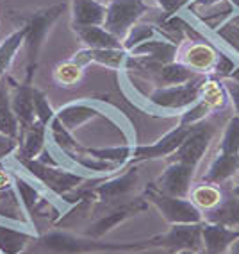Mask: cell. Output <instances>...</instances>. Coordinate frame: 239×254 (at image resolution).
Listing matches in <instances>:
<instances>
[{
	"mask_svg": "<svg viewBox=\"0 0 239 254\" xmlns=\"http://www.w3.org/2000/svg\"><path fill=\"white\" fill-rule=\"evenodd\" d=\"M238 61L236 59H232L230 56H227L225 52H218V59H216V66H214V72H212V75L216 79H229L232 73H234V70L238 68Z\"/></svg>",
	"mask_w": 239,
	"mask_h": 254,
	"instance_id": "74e56055",
	"label": "cell"
},
{
	"mask_svg": "<svg viewBox=\"0 0 239 254\" xmlns=\"http://www.w3.org/2000/svg\"><path fill=\"white\" fill-rule=\"evenodd\" d=\"M159 4V7L163 9V18H170V16H175V13L182 11L186 7L182 0H155Z\"/></svg>",
	"mask_w": 239,
	"mask_h": 254,
	"instance_id": "ab89813d",
	"label": "cell"
},
{
	"mask_svg": "<svg viewBox=\"0 0 239 254\" xmlns=\"http://www.w3.org/2000/svg\"><path fill=\"white\" fill-rule=\"evenodd\" d=\"M146 208H148V202H146V199H144L143 195L138 197V199L122 202V204H114L113 208L109 209L105 215H102L95 224H91L90 229H86L84 235L91 236V238H100V236H104L105 233L111 231L113 227H116L118 224H122L127 218L141 213V211H144Z\"/></svg>",
	"mask_w": 239,
	"mask_h": 254,
	"instance_id": "30bf717a",
	"label": "cell"
},
{
	"mask_svg": "<svg viewBox=\"0 0 239 254\" xmlns=\"http://www.w3.org/2000/svg\"><path fill=\"white\" fill-rule=\"evenodd\" d=\"M230 4L234 5V9H236V11H238V13H239V0H230Z\"/></svg>",
	"mask_w": 239,
	"mask_h": 254,
	"instance_id": "7dc6e473",
	"label": "cell"
},
{
	"mask_svg": "<svg viewBox=\"0 0 239 254\" xmlns=\"http://www.w3.org/2000/svg\"><path fill=\"white\" fill-rule=\"evenodd\" d=\"M102 115L104 113H102L100 106H96L91 100H75V102H70V104L63 106L61 109L55 111V118L70 132L77 131L81 126H84L86 122L96 117H102Z\"/></svg>",
	"mask_w": 239,
	"mask_h": 254,
	"instance_id": "5bb4252c",
	"label": "cell"
},
{
	"mask_svg": "<svg viewBox=\"0 0 239 254\" xmlns=\"http://www.w3.org/2000/svg\"><path fill=\"white\" fill-rule=\"evenodd\" d=\"M75 34L88 49H123L122 40L113 36L102 25H88V27H73Z\"/></svg>",
	"mask_w": 239,
	"mask_h": 254,
	"instance_id": "603a6c76",
	"label": "cell"
},
{
	"mask_svg": "<svg viewBox=\"0 0 239 254\" xmlns=\"http://www.w3.org/2000/svg\"><path fill=\"white\" fill-rule=\"evenodd\" d=\"M218 59V50L214 47H211L209 43L203 41H196V43H190L182 50L181 61L182 64H186L190 70H193L198 75H207V73L214 72Z\"/></svg>",
	"mask_w": 239,
	"mask_h": 254,
	"instance_id": "4fadbf2b",
	"label": "cell"
},
{
	"mask_svg": "<svg viewBox=\"0 0 239 254\" xmlns=\"http://www.w3.org/2000/svg\"><path fill=\"white\" fill-rule=\"evenodd\" d=\"M207 75H196L175 86H159L150 93L148 102L159 109H188L200 99V90Z\"/></svg>",
	"mask_w": 239,
	"mask_h": 254,
	"instance_id": "8992f818",
	"label": "cell"
},
{
	"mask_svg": "<svg viewBox=\"0 0 239 254\" xmlns=\"http://www.w3.org/2000/svg\"><path fill=\"white\" fill-rule=\"evenodd\" d=\"M190 129L191 127L177 126L175 129L166 132L163 138H159L157 141H153L150 145H132L131 163L136 165V163H140V161H148V159L170 158V156L182 145V141L186 140Z\"/></svg>",
	"mask_w": 239,
	"mask_h": 254,
	"instance_id": "9c48e42d",
	"label": "cell"
},
{
	"mask_svg": "<svg viewBox=\"0 0 239 254\" xmlns=\"http://www.w3.org/2000/svg\"><path fill=\"white\" fill-rule=\"evenodd\" d=\"M205 222L220 224L225 227H239V197L232 193L230 197H223L216 208L209 209L203 215Z\"/></svg>",
	"mask_w": 239,
	"mask_h": 254,
	"instance_id": "d4e9b609",
	"label": "cell"
},
{
	"mask_svg": "<svg viewBox=\"0 0 239 254\" xmlns=\"http://www.w3.org/2000/svg\"><path fill=\"white\" fill-rule=\"evenodd\" d=\"M193 176H194V167L179 163V161H172V163L164 168V172L157 177V181L153 183V186L161 193L188 199V195H190L191 191Z\"/></svg>",
	"mask_w": 239,
	"mask_h": 254,
	"instance_id": "8fae6325",
	"label": "cell"
},
{
	"mask_svg": "<svg viewBox=\"0 0 239 254\" xmlns=\"http://www.w3.org/2000/svg\"><path fill=\"white\" fill-rule=\"evenodd\" d=\"M214 32H216V36L220 38V40L225 41L227 45L239 56V27L236 25V23H232L229 20L225 25H221V27Z\"/></svg>",
	"mask_w": 239,
	"mask_h": 254,
	"instance_id": "f35d334b",
	"label": "cell"
},
{
	"mask_svg": "<svg viewBox=\"0 0 239 254\" xmlns=\"http://www.w3.org/2000/svg\"><path fill=\"white\" fill-rule=\"evenodd\" d=\"M134 254H170L168 251L161 249V247H150V249H143V251H136Z\"/></svg>",
	"mask_w": 239,
	"mask_h": 254,
	"instance_id": "f6af8a7d",
	"label": "cell"
},
{
	"mask_svg": "<svg viewBox=\"0 0 239 254\" xmlns=\"http://www.w3.org/2000/svg\"><path fill=\"white\" fill-rule=\"evenodd\" d=\"M11 102V93H9V88L5 86V82L0 79V109L2 108H7Z\"/></svg>",
	"mask_w": 239,
	"mask_h": 254,
	"instance_id": "ee69618b",
	"label": "cell"
},
{
	"mask_svg": "<svg viewBox=\"0 0 239 254\" xmlns=\"http://www.w3.org/2000/svg\"><path fill=\"white\" fill-rule=\"evenodd\" d=\"M143 197L146 202L153 204L159 209V213L168 224H200L203 222V215L196 206L191 202V199L184 197H172L161 191L152 185L144 188Z\"/></svg>",
	"mask_w": 239,
	"mask_h": 254,
	"instance_id": "277c9868",
	"label": "cell"
},
{
	"mask_svg": "<svg viewBox=\"0 0 239 254\" xmlns=\"http://www.w3.org/2000/svg\"><path fill=\"white\" fill-rule=\"evenodd\" d=\"M223 88H225L227 95H229V99L232 100V104H234L236 111H238L239 115V82L234 81V79H223Z\"/></svg>",
	"mask_w": 239,
	"mask_h": 254,
	"instance_id": "60d3db41",
	"label": "cell"
},
{
	"mask_svg": "<svg viewBox=\"0 0 239 254\" xmlns=\"http://www.w3.org/2000/svg\"><path fill=\"white\" fill-rule=\"evenodd\" d=\"M220 2H223V0H191L190 4L186 5L188 9H202V7H212V5L220 4Z\"/></svg>",
	"mask_w": 239,
	"mask_h": 254,
	"instance_id": "7bdbcfd3",
	"label": "cell"
},
{
	"mask_svg": "<svg viewBox=\"0 0 239 254\" xmlns=\"http://www.w3.org/2000/svg\"><path fill=\"white\" fill-rule=\"evenodd\" d=\"M198 75L193 70H190L186 64H182L181 61H173V63L161 64L159 68H155L150 77L157 82L159 86H175V84H184V82L191 81ZM157 86V88H159Z\"/></svg>",
	"mask_w": 239,
	"mask_h": 254,
	"instance_id": "cb8c5ba5",
	"label": "cell"
},
{
	"mask_svg": "<svg viewBox=\"0 0 239 254\" xmlns=\"http://www.w3.org/2000/svg\"><path fill=\"white\" fill-rule=\"evenodd\" d=\"M63 11L64 4H55L29 14L27 23H25L27 32H25V40H23V47H25V81L23 82L25 84H32L45 38L52 29V25L63 14Z\"/></svg>",
	"mask_w": 239,
	"mask_h": 254,
	"instance_id": "7a4b0ae2",
	"label": "cell"
},
{
	"mask_svg": "<svg viewBox=\"0 0 239 254\" xmlns=\"http://www.w3.org/2000/svg\"><path fill=\"white\" fill-rule=\"evenodd\" d=\"M31 240H36L31 226L13 227L0 222V254H22Z\"/></svg>",
	"mask_w": 239,
	"mask_h": 254,
	"instance_id": "ffe728a7",
	"label": "cell"
},
{
	"mask_svg": "<svg viewBox=\"0 0 239 254\" xmlns=\"http://www.w3.org/2000/svg\"><path fill=\"white\" fill-rule=\"evenodd\" d=\"M16 163L27 176H31L34 181L43 185L45 190L57 197H64L75 190L81 183H84V176L72 172V168L61 165H47L40 159H16Z\"/></svg>",
	"mask_w": 239,
	"mask_h": 254,
	"instance_id": "3957f363",
	"label": "cell"
},
{
	"mask_svg": "<svg viewBox=\"0 0 239 254\" xmlns=\"http://www.w3.org/2000/svg\"><path fill=\"white\" fill-rule=\"evenodd\" d=\"M105 4L100 0H72V23L73 27L104 25Z\"/></svg>",
	"mask_w": 239,
	"mask_h": 254,
	"instance_id": "44dd1931",
	"label": "cell"
},
{
	"mask_svg": "<svg viewBox=\"0 0 239 254\" xmlns=\"http://www.w3.org/2000/svg\"><path fill=\"white\" fill-rule=\"evenodd\" d=\"M32 102H34V113H36V120L47 124L48 126L52 122V118L55 117V111L50 106L48 99L41 90L32 88Z\"/></svg>",
	"mask_w": 239,
	"mask_h": 254,
	"instance_id": "d590c367",
	"label": "cell"
},
{
	"mask_svg": "<svg viewBox=\"0 0 239 254\" xmlns=\"http://www.w3.org/2000/svg\"><path fill=\"white\" fill-rule=\"evenodd\" d=\"M138 179H140V170H138L136 165H132L120 176L109 177L100 185H96L93 190L88 191V195L91 199L100 200V202H114V200L129 195L134 190Z\"/></svg>",
	"mask_w": 239,
	"mask_h": 254,
	"instance_id": "7c38bea8",
	"label": "cell"
},
{
	"mask_svg": "<svg viewBox=\"0 0 239 254\" xmlns=\"http://www.w3.org/2000/svg\"><path fill=\"white\" fill-rule=\"evenodd\" d=\"M234 193H236V195L239 197V183H238V185L234 186Z\"/></svg>",
	"mask_w": 239,
	"mask_h": 254,
	"instance_id": "681fc988",
	"label": "cell"
},
{
	"mask_svg": "<svg viewBox=\"0 0 239 254\" xmlns=\"http://www.w3.org/2000/svg\"><path fill=\"white\" fill-rule=\"evenodd\" d=\"M221 199H223V193L216 185L203 183V185H198L191 190V202L198 209L209 211V209L216 208L221 202Z\"/></svg>",
	"mask_w": 239,
	"mask_h": 254,
	"instance_id": "f1b7e54d",
	"label": "cell"
},
{
	"mask_svg": "<svg viewBox=\"0 0 239 254\" xmlns=\"http://www.w3.org/2000/svg\"><path fill=\"white\" fill-rule=\"evenodd\" d=\"M150 11L146 0H109L105 5V22L102 27L107 29L118 40H123L132 25L140 22Z\"/></svg>",
	"mask_w": 239,
	"mask_h": 254,
	"instance_id": "5b68a950",
	"label": "cell"
},
{
	"mask_svg": "<svg viewBox=\"0 0 239 254\" xmlns=\"http://www.w3.org/2000/svg\"><path fill=\"white\" fill-rule=\"evenodd\" d=\"M212 136H214V126L212 124L203 120L196 126H191L188 136L182 141V145L172 154V161H179V163L196 168L202 158L205 156V152H207Z\"/></svg>",
	"mask_w": 239,
	"mask_h": 254,
	"instance_id": "ba28073f",
	"label": "cell"
},
{
	"mask_svg": "<svg viewBox=\"0 0 239 254\" xmlns=\"http://www.w3.org/2000/svg\"><path fill=\"white\" fill-rule=\"evenodd\" d=\"M82 75H84V66H81L72 59H68L64 63H59L54 70V81L63 88H72L75 84H79Z\"/></svg>",
	"mask_w": 239,
	"mask_h": 254,
	"instance_id": "1f68e13d",
	"label": "cell"
},
{
	"mask_svg": "<svg viewBox=\"0 0 239 254\" xmlns=\"http://www.w3.org/2000/svg\"><path fill=\"white\" fill-rule=\"evenodd\" d=\"M18 149V141L13 140L9 136H4V134H0V159H5L9 158L11 154H14Z\"/></svg>",
	"mask_w": 239,
	"mask_h": 254,
	"instance_id": "b9f144b4",
	"label": "cell"
},
{
	"mask_svg": "<svg viewBox=\"0 0 239 254\" xmlns=\"http://www.w3.org/2000/svg\"><path fill=\"white\" fill-rule=\"evenodd\" d=\"M173 254H196V253H193V251H177Z\"/></svg>",
	"mask_w": 239,
	"mask_h": 254,
	"instance_id": "c3c4849f",
	"label": "cell"
},
{
	"mask_svg": "<svg viewBox=\"0 0 239 254\" xmlns=\"http://www.w3.org/2000/svg\"><path fill=\"white\" fill-rule=\"evenodd\" d=\"M193 16L198 20L202 25H205L211 31H218L221 25H225L238 11L234 5L230 4V0H223L220 4L212 5V7H202V9H191Z\"/></svg>",
	"mask_w": 239,
	"mask_h": 254,
	"instance_id": "484cf974",
	"label": "cell"
},
{
	"mask_svg": "<svg viewBox=\"0 0 239 254\" xmlns=\"http://www.w3.org/2000/svg\"><path fill=\"white\" fill-rule=\"evenodd\" d=\"M0 134L9 136L16 141L20 140V134H22V127H20L18 118L14 117L9 106L0 109Z\"/></svg>",
	"mask_w": 239,
	"mask_h": 254,
	"instance_id": "8d00e7d4",
	"label": "cell"
},
{
	"mask_svg": "<svg viewBox=\"0 0 239 254\" xmlns=\"http://www.w3.org/2000/svg\"><path fill=\"white\" fill-rule=\"evenodd\" d=\"M153 247H161L170 254L177 251H202V222L200 224H172L164 235L150 238Z\"/></svg>",
	"mask_w": 239,
	"mask_h": 254,
	"instance_id": "52a82bcc",
	"label": "cell"
},
{
	"mask_svg": "<svg viewBox=\"0 0 239 254\" xmlns=\"http://www.w3.org/2000/svg\"><path fill=\"white\" fill-rule=\"evenodd\" d=\"M109 254H125V253H109Z\"/></svg>",
	"mask_w": 239,
	"mask_h": 254,
	"instance_id": "f5cc1de1",
	"label": "cell"
},
{
	"mask_svg": "<svg viewBox=\"0 0 239 254\" xmlns=\"http://www.w3.org/2000/svg\"><path fill=\"white\" fill-rule=\"evenodd\" d=\"M212 109L207 102H203L202 99H198L194 102L193 106L186 109L184 113L181 115V120H179V126L181 127H191V126H196V124L203 122L207 115L211 113Z\"/></svg>",
	"mask_w": 239,
	"mask_h": 254,
	"instance_id": "e575fe53",
	"label": "cell"
},
{
	"mask_svg": "<svg viewBox=\"0 0 239 254\" xmlns=\"http://www.w3.org/2000/svg\"><path fill=\"white\" fill-rule=\"evenodd\" d=\"M48 136L50 141H52V145L61 150V152H79L81 150V145L72 136V132L68 131L66 127L59 122L55 117L48 124Z\"/></svg>",
	"mask_w": 239,
	"mask_h": 254,
	"instance_id": "83f0119b",
	"label": "cell"
},
{
	"mask_svg": "<svg viewBox=\"0 0 239 254\" xmlns=\"http://www.w3.org/2000/svg\"><path fill=\"white\" fill-rule=\"evenodd\" d=\"M239 238V229L202 222V249L207 254H221Z\"/></svg>",
	"mask_w": 239,
	"mask_h": 254,
	"instance_id": "e0dca14e",
	"label": "cell"
},
{
	"mask_svg": "<svg viewBox=\"0 0 239 254\" xmlns=\"http://www.w3.org/2000/svg\"><path fill=\"white\" fill-rule=\"evenodd\" d=\"M159 29L155 25H150V23H136L129 29V32L125 34V38L122 40V47L125 52H131L134 47L141 45L143 41H148L157 38Z\"/></svg>",
	"mask_w": 239,
	"mask_h": 254,
	"instance_id": "4dcf8cb0",
	"label": "cell"
},
{
	"mask_svg": "<svg viewBox=\"0 0 239 254\" xmlns=\"http://www.w3.org/2000/svg\"><path fill=\"white\" fill-rule=\"evenodd\" d=\"M227 91L223 88V82L220 79H205V82L202 84V90H200V99L203 102H207L211 106V109L223 108L227 102Z\"/></svg>",
	"mask_w": 239,
	"mask_h": 254,
	"instance_id": "d6a6232c",
	"label": "cell"
},
{
	"mask_svg": "<svg viewBox=\"0 0 239 254\" xmlns=\"http://www.w3.org/2000/svg\"><path fill=\"white\" fill-rule=\"evenodd\" d=\"M47 141H48V126L36 120L27 129H22L16 159H38L41 152L47 149Z\"/></svg>",
	"mask_w": 239,
	"mask_h": 254,
	"instance_id": "9a60e30c",
	"label": "cell"
},
{
	"mask_svg": "<svg viewBox=\"0 0 239 254\" xmlns=\"http://www.w3.org/2000/svg\"><path fill=\"white\" fill-rule=\"evenodd\" d=\"M239 170V154H220L218 152L209 165L207 172L203 174V183L221 185Z\"/></svg>",
	"mask_w": 239,
	"mask_h": 254,
	"instance_id": "7402d4cb",
	"label": "cell"
},
{
	"mask_svg": "<svg viewBox=\"0 0 239 254\" xmlns=\"http://www.w3.org/2000/svg\"><path fill=\"white\" fill-rule=\"evenodd\" d=\"M72 61L79 63L84 68L90 63H96L113 70H125L127 61H129V52H125L123 49H84L79 50L72 58Z\"/></svg>",
	"mask_w": 239,
	"mask_h": 254,
	"instance_id": "2e32d148",
	"label": "cell"
},
{
	"mask_svg": "<svg viewBox=\"0 0 239 254\" xmlns=\"http://www.w3.org/2000/svg\"><path fill=\"white\" fill-rule=\"evenodd\" d=\"M25 32H27V27L23 25L22 29H16V31L11 32L9 36L2 40V43H0V79L4 77L5 72L9 70L14 56L20 50V47L23 45Z\"/></svg>",
	"mask_w": 239,
	"mask_h": 254,
	"instance_id": "4316f807",
	"label": "cell"
},
{
	"mask_svg": "<svg viewBox=\"0 0 239 254\" xmlns=\"http://www.w3.org/2000/svg\"><path fill=\"white\" fill-rule=\"evenodd\" d=\"M229 254H239V238L229 247Z\"/></svg>",
	"mask_w": 239,
	"mask_h": 254,
	"instance_id": "bcb514c9",
	"label": "cell"
},
{
	"mask_svg": "<svg viewBox=\"0 0 239 254\" xmlns=\"http://www.w3.org/2000/svg\"><path fill=\"white\" fill-rule=\"evenodd\" d=\"M14 176V190L18 193V199L22 202L23 211L32 217L34 213H41V208L43 206H48V199H45V195L41 193V188L36 186L32 181H29L27 177L22 176L18 172H13Z\"/></svg>",
	"mask_w": 239,
	"mask_h": 254,
	"instance_id": "ac0fdd59",
	"label": "cell"
},
{
	"mask_svg": "<svg viewBox=\"0 0 239 254\" xmlns=\"http://www.w3.org/2000/svg\"><path fill=\"white\" fill-rule=\"evenodd\" d=\"M182 2H184V5H188L191 2V0H182Z\"/></svg>",
	"mask_w": 239,
	"mask_h": 254,
	"instance_id": "f907efd6",
	"label": "cell"
},
{
	"mask_svg": "<svg viewBox=\"0 0 239 254\" xmlns=\"http://www.w3.org/2000/svg\"><path fill=\"white\" fill-rule=\"evenodd\" d=\"M38 245L41 249L54 254H109V253H136L153 247L152 242H102L100 238L81 235L77 236L68 231H50L38 236Z\"/></svg>",
	"mask_w": 239,
	"mask_h": 254,
	"instance_id": "6da1fadb",
	"label": "cell"
},
{
	"mask_svg": "<svg viewBox=\"0 0 239 254\" xmlns=\"http://www.w3.org/2000/svg\"><path fill=\"white\" fill-rule=\"evenodd\" d=\"M84 154L91 156V158L102 159V161H109V163H118L125 167L127 163H131V154H132V145H120V147H107V149H84L81 147Z\"/></svg>",
	"mask_w": 239,
	"mask_h": 254,
	"instance_id": "f546056e",
	"label": "cell"
},
{
	"mask_svg": "<svg viewBox=\"0 0 239 254\" xmlns=\"http://www.w3.org/2000/svg\"><path fill=\"white\" fill-rule=\"evenodd\" d=\"M218 152L220 154H239V115H234L227 122Z\"/></svg>",
	"mask_w": 239,
	"mask_h": 254,
	"instance_id": "836d02e7",
	"label": "cell"
},
{
	"mask_svg": "<svg viewBox=\"0 0 239 254\" xmlns=\"http://www.w3.org/2000/svg\"><path fill=\"white\" fill-rule=\"evenodd\" d=\"M32 84H16L11 93L9 108L18 118L20 127L27 129L29 126L36 122V113H34V102H32Z\"/></svg>",
	"mask_w": 239,
	"mask_h": 254,
	"instance_id": "d6986e66",
	"label": "cell"
},
{
	"mask_svg": "<svg viewBox=\"0 0 239 254\" xmlns=\"http://www.w3.org/2000/svg\"><path fill=\"white\" fill-rule=\"evenodd\" d=\"M196 254H207V253H205V251L202 249V251H198V253H196Z\"/></svg>",
	"mask_w": 239,
	"mask_h": 254,
	"instance_id": "816d5d0a",
	"label": "cell"
}]
</instances>
